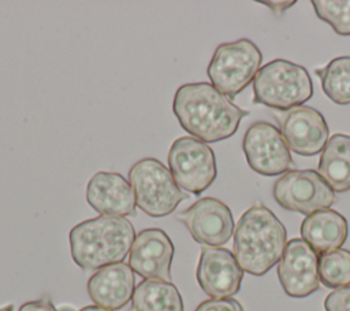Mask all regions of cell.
Masks as SVG:
<instances>
[{"label":"cell","instance_id":"cell-7","mask_svg":"<svg viewBox=\"0 0 350 311\" xmlns=\"http://www.w3.org/2000/svg\"><path fill=\"white\" fill-rule=\"evenodd\" d=\"M167 160L178 186L196 196L208 189L217 175L212 148L191 136L175 138L170 147Z\"/></svg>","mask_w":350,"mask_h":311},{"label":"cell","instance_id":"cell-11","mask_svg":"<svg viewBox=\"0 0 350 311\" xmlns=\"http://www.w3.org/2000/svg\"><path fill=\"white\" fill-rule=\"evenodd\" d=\"M279 130L288 147L302 156H313L323 151L328 141V125L317 110L299 105L275 115Z\"/></svg>","mask_w":350,"mask_h":311},{"label":"cell","instance_id":"cell-2","mask_svg":"<svg viewBox=\"0 0 350 311\" xmlns=\"http://www.w3.org/2000/svg\"><path fill=\"white\" fill-rule=\"evenodd\" d=\"M135 230L124 216L100 215L75 225L68 234L71 258L82 270L120 263L130 252Z\"/></svg>","mask_w":350,"mask_h":311},{"label":"cell","instance_id":"cell-26","mask_svg":"<svg viewBox=\"0 0 350 311\" xmlns=\"http://www.w3.org/2000/svg\"><path fill=\"white\" fill-rule=\"evenodd\" d=\"M79 311H112V310H108V308H104L100 306H86V307L81 308Z\"/></svg>","mask_w":350,"mask_h":311},{"label":"cell","instance_id":"cell-12","mask_svg":"<svg viewBox=\"0 0 350 311\" xmlns=\"http://www.w3.org/2000/svg\"><path fill=\"white\" fill-rule=\"evenodd\" d=\"M278 277L290 297L312 295L320 286L317 253L302 238L290 240L279 260Z\"/></svg>","mask_w":350,"mask_h":311},{"label":"cell","instance_id":"cell-25","mask_svg":"<svg viewBox=\"0 0 350 311\" xmlns=\"http://www.w3.org/2000/svg\"><path fill=\"white\" fill-rule=\"evenodd\" d=\"M18 311H57L48 297H42L38 300H31L27 303H23Z\"/></svg>","mask_w":350,"mask_h":311},{"label":"cell","instance_id":"cell-13","mask_svg":"<svg viewBox=\"0 0 350 311\" xmlns=\"http://www.w3.org/2000/svg\"><path fill=\"white\" fill-rule=\"evenodd\" d=\"M196 278L200 288L212 299H228L239 292L243 270L227 248L202 247Z\"/></svg>","mask_w":350,"mask_h":311},{"label":"cell","instance_id":"cell-21","mask_svg":"<svg viewBox=\"0 0 350 311\" xmlns=\"http://www.w3.org/2000/svg\"><path fill=\"white\" fill-rule=\"evenodd\" d=\"M319 274L327 288L350 285V251L338 248L319 255Z\"/></svg>","mask_w":350,"mask_h":311},{"label":"cell","instance_id":"cell-18","mask_svg":"<svg viewBox=\"0 0 350 311\" xmlns=\"http://www.w3.org/2000/svg\"><path fill=\"white\" fill-rule=\"evenodd\" d=\"M319 174L334 192L350 190V136L328 138L319 160Z\"/></svg>","mask_w":350,"mask_h":311},{"label":"cell","instance_id":"cell-15","mask_svg":"<svg viewBox=\"0 0 350 311\" xmlns=\"http://www.w3.org/2000/svg\"><path fill=\"white\" fill-rule=\"evenodd\" d=\"M86 201L100 215H135V196L130 182L119 173L97 171L86 185Z\"/></svg>","mask_w":350,"mask_h":311},{"label":"cell","instance_id":"cell-10","mask_svg":"<svg viewBox=\"0 0 350 311\" xmlns=\"http://www.w3.org/2000/svg\"><path fill=\"white\" fill-rule=\"evenodd\" d=\"M190 236L205 247H220L234 233V218L227 204L215 197H202L178 214Z\"/></svg>","mask_w":350,"mask_h":311},{"label":"cell","instance_id":"cell-9","mask_svg":"<svg viewBox=\"0 0 350 311\" xmlns=\"http://www.w3.org/2000/svg\"><path fill=\"white\" fill-rule=\"evenodd\" d=\"M242 148L249 167L261 175H278L293 164L290 149L280 130L269 122L250 125L243 136Z\"/></svg>","mask_w":350,"mask_h":311},{"label":"cell","instance_id":"cell-1","mask_svg":"<svg viewBox=\"0 0 350 311\" xmlns=\"http://www.w3.org/2000/svg\"><path fill=\"white\" fill-rule=\"evenodd\" d=\"M172 111L182 129L204 142L230 138L249 114L208 82L180 85L174 95Z\"/></svg>","mask_w":350,"mask_h":311},{"label":"cell","instance_id":"cell-5","mask_svg":"<svg viewBox=\"0 0 350 311\" xmlns=\"http://www.w3.org/2000/svg\"><path fill=\"white\" fill-rule=\"evenodd\" d=\"M129 182L137 207L152 218L170 215L189 197L178 186L171 171L154 158L137 160L129 170Z\"/></svg>","mask_w":350,"mask_h":311},{"label":"cell","instance_id":"cell-27","mask_svg":"<svg viewBox=\"0 0 350 311\" xmlns=\"http://www.w3.org/2000/svg\"><path fill=\"white\" fill-rule=\"evenodd\" d=\"M0 311H14V306L10 304V306H5V307H1Z\"/></svg>","mask_w":350,"mask_h":311},{"label":"cell","instance_id":"cell-6","mask_svg":"<svg viewBox=\"0 0 350 311\" xmlns=\"http://www.w3.org/2000/svg\"><path fill=\"white\" fill-rule=\"evenodd\" d=\"M262 62L257 45L247 38L220 44L208 64L211 84L228 99L241 93L256 77Z\"/></svg>","mask_w":350,"mask_h":311},{"label":"cell","instance_id":"cell-19","mask_svg":"<svg viewBox=\"0 0 350 311\" xmlns=\"http://www.w3.org/2000/svg\"><path fill=\"white\" fill-rule=\"evenodd\" d=\"M134 311H183V299L171 281L144 279L133 293Z\"/></svg>","mask_w":350,"mask_h":311},{"label":"cell","instance_id":"cell-3","mask_svg":"<svg viewBox=\"0 0 350 311\" xmlns=\"http://www.w3.org/2000/svg\"><path fill=\"white\" fill-rule=\"evenodd\" d=\"M286 227L265 206L246 210L234 229V256L241 269L253 275L269 271L286 248Z\"/></svg>","mask_w":350,"mask_h":311},{"label":"cell","instance_id":"cell-4","mask_svg":"<svg viewBox=\"0 0 350 311\" xmlns=\"http://www.w3.org/2000/svg\"><path fill=\"white\" fill-rule=\"evenodd\" d=\"M253 92V103L287 111L306 103L313 95V85L305 67L273 59L257 71Z\"/></svg>","mask_w":350,"mask_h":311},{"label":"cell","instance_id":"cell-24","mask_svg":"<svg viewBox=\"0 0 350 311\" xmlns=\"http://www.w3.org/2000/svg\"><path fill=\"white\" fill-rule=\"evenodd\" d=\"M196 311H243L241 303L235 299H209L198 304Z\"/></svg>","mask_w":350,"mask_h":311},{"label":"cell","instance_id":"cell-23","mask_svg":"<svg viewBox=\"0 0 350 311\" xmlns=\"http://www.w3.org/2000/svg\"><path fill=\"white\" fill-rule=\"evenodd\" d=\"M325 311H350V286L338 288L324 300Z\"/></svg>","mask_w":350,"mask_h":311},{"label":"cell","instance_id":"cell-20","mask_svg":"<svg viewBox=\"0 0 350 311\" xmlns=\"http://www.w3.org/2000/svg\"><path fill=\"white\" fill-rule=\"evenodd\" d=\"M321 88L328 99L338 105L350 104V56H339L324 67L316 69Z\"/></svg>","mask_w":350,"mask_h":311},{"label":"cell","instance_id":"cell-8","mask_svg":"<svg viewBox=\"0 0 350 311\" xmlns=\"http://www.w3.org/2000/svg\"><path fill=\"white\" fill-rule=\"evenodd\" d=\"M276 203L304 215L329 208L335 201L334 190L314 170H291L284 173L272 189Z\"/></svg>","mask_w":350,"mask_h":311},{"label":"cell","instance_id":"cell-17","mask_svg":"<svg viewBox=\"0 0 350 311\" xmlns=\"http://www.w3.org/2000/svg\"><path fill=\"white\" fill-rule=\"evenodd\" d=\"M347 233L346 218L329 208L306 215L301 223L302 240L319 255L340 248Z\"/></svg>","mask_w":350,"mask_h":311},{"label":"cell","instance_id":"cell-22","mask_svg":"<svg viewBox=\"0 0 350 311\" xmlns=\"http://www.w3.org/2000/svg\"><path fill=\"white\" fill-rule=\"evenodd\" d=\"M316 15L335 33L350 36V0H313Z\"/></svg>","mask_w":350,"mask_h":311},{"label":"cell","instance_id":"cell-14","mask_svg":"<svg viewBox=\"0 0 350 311\" xmlns=\"http://www.w3.org/2000/svg\"><path fill=\"white\" fill-rule=\"evenodd\" d=\"M174 244L168 234L157 227L141 230L131 245L129 266L144 279L171 281Z\"/></svg>","mask_w":350,"mask_h":311},{"label":"cell","instance_id":"cell-16","mask_svg":"<svg viewBox=\"0 0 350 311\" xmlns=\"http://www.w3.org/2000/svg\"><path fill=\"white\" fill-rule=\"evenodd\" d=\"M134 289V271L123 262L98 269L88 281L93 303L112 311L123 308L131 300Z\"/></svg>","mask_w":350,"mask_h":311}]
</instances>
